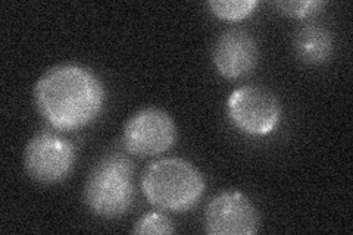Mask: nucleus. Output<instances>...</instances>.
Instances as JSON below:
<instances>
[{"instance_id":"12","label":"nucleus","mask_w":353,"mask_h":235,"mask_svg":"<svg viewBox=\"0 0 353 235\" xmlns=\"http://www.w3.org/2000/svg\"><path fill=\"white\" fill-rule=\"evenodd\" d=\"M324 2H316V0H301V2H274L272 6L279 10L280 14L290 18H306L311 17L321 10Z\"/></svg>"},{"instance_id":"7","label":"nucleus","mask_w":353,"mask_h":235,"mask_svg":"<svg viewBox=\"0 0 353 235\" xmlns=\"http://www.w3.org/2000/svg\"><path fill=\"white\" fill-rule=\"evenodd\" d=\"M259 221L255 205L239 192L215 196L205 209V231L209 235H255Z\"/></svg>"},{"instance_id":"11","label":"nucleus","mask_w":353,"mask_h":235,"mask_svg":"<svg viewBox=\"0 0 353 235\" xmlns=\"http://www.w3.org/2000/svg\"><path fill=\"white\" fill-rule=\"evenodd\" d=\"M174 225L171 219L161 214V212H148V214L139 218L132 228V234H161V235H170L174 234Z\"/></svg>"},{"instance_id":"6","label":"nucleus","mask_w":353,"mask_h":235,"mask_svg":"<svg viewBox=\"0 0 353 235\" xmlns=\"http://www.w3.org/2000/svg\"><path fill=\"white\" fill-rule=\"evenodd\" d=\"M176 141V125L159 108L137 110L127 121L123 132L125 150L139 158H153L168 152Z\"/></svg>"},{"instance_id":"8","label":"nucleus","mask_w":353,"mask_h":235,"mask_svg":"<svg viewBox=\"0 0 353 235\" xmlns=\"http://www.w3.org/2000/svg\"><path fill=\"white\" fill-rule=\"evenodd\" d=\"M212 58L221 76L239 80L256 68L259 48L248 30L230 28L221 32L216 39Z\"/></svg>"},{"instance_id":"1","label":"nucleus","mask_w":353,"mask_h":235,"mask_svg":"<svg viewBox=\"0 0 353 235\" xmlns=\"http://www.w3.org/2000/svg\"><path fill=\"white\" fill-rule=\"evenodd\" d=\"M105 87L93 71L80 65H57L34 87L39 114L58 131H75L93 122L105 105Z\"/></svg>"},{"instance_id":"3","label":"nucleus","mask_w":353,"mask_h":235,"mask_svg":"<svg viewBox=\"0 0 353 235\" xmlns=\"http://www.w3.org/2000/svg\"><path fill=\"white\" fill-rule=\"evenodd\" d=\"M134 200V163L123 153L103 156L87 176V207L99 218L117 219L127 214Z\"/></svg>"},{"instance_id":"4","label":"nucleus","mask_w":353,"mask_h":235,"mask_svg":"<svg viewBox=\"0 0 353 235\" xmlns=\"http://www.w3.org/2000/svg\"><path fill=\"white\" fill-rule=\"evenodd\" d=\"M75 145L59 132L44 130L26 145L24 166L32 181L44 185L62 183L75 165Z\"/></svg>"},{"instance_id":"9","label":"nucleus","mask_w":353,"mask_h":235,"mask_svg":"<svg viewBox=\"0 0 353 235\" xmlns=\"http://www.w3.org/2000/svg\"><path fill=\"white\" fill-rule=\"evenodd\" d=\"M293 48L302 62L311 65L324 63L334 50L333 34L323 25L305 24L296 31Z\"/></svg>"},{"instance_id":"10","label":"nucleus","mask_w":353,"mask_h":235,"mask_svg":"<svg viewBox=\"0 0 353 235\" xmlns=\"http://www.w3.org/2000/svg\"><path fill=\"white\" fill-rule=\"evenodd\" d=\"M208 6L219 19L241 21L253 14L258 2L255 0H211L208 2Z\"/></svg>"},{"instance_id":"5","label":"nucleus","mask_w":353,"mask_h":235,"mask_svg":"<svg viewBox=\"0 0 353 235\" xmlns=\"http://www.w3.org/2000/svg\"><path fill=\"white\" fill-rule=\"evenodd\" d=\"M281 105L271 90L261 85H243L228 97V116L243 134L267 136L277 128Z\"/></svg>"},{"instance_id":"2","label":"nucleus","mask_w":353,"mask_h":235,"mask_svg":"<svg viewBox=\"0 0 353 235\" xmlns=\"http://www.w3.org/2000/svg\"><path fill=\"white\" fill-rule=\"evenodd\" d=\"M206 183L197 167L180 158L150 163L141 176V192L149 203L165 212L193 209L205 194Z\"/></svg>"}]
</instances>
